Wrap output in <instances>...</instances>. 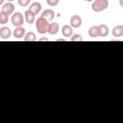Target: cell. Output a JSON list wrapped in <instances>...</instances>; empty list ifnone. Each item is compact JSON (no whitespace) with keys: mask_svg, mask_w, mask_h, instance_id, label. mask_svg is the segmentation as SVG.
<instances>
[{"mask_svg":"<svg viewBox=\"0 0 123 123\" xmlns=\"http://www.w3.org/2000/svg\"><path fill=\"white\" fill-rule=\"evenodd\" d=\"M85 1H86V2H93L94 0H85Z\"/></svg>","mask_w":123,"mask_h":123,"instance_id":"cb8c5ba5","label":"cell"},{"mask_svg":"<svg viewBox=\"0 0 123 123\" xmlns=\"http://www.w3.org/2000/svg\"><path fill=\"white\" fill-rule=\"evenodd\" d=\"M38 41H48V38H46V37H41V38L38 39Z\"/></svg>","mask_w":123,"mask_h":123,"instance_id":"44dd1931","label":"cell"},{"mask_svg":"<svg viewBox=\"0 0 123 123\" xmlns=\"http://www.w3.org/2000/svg\"><path fill=\"white\" fill-rule=\"evenodd\" d=\"M119 5L121 7H123V0H119Z\"/></svg>","mask_w":123,"mask_h":123,"instance_id":"7402d4cb","label":"cell"},{"mask_svg":"<svg viewBox=\"0 0 123 123\" xmlns=\"http://www.w3.org/2000/svg\"><path fill=\"white\" fill-rule=\"evenodd\" d=\"M17 3L21 7H27L31 3V0H17Z\"/></svg>","mask_w":123,"mask_h":123,"instance_id":"d6986e66","label":"cell"},{"mask_svg":"<svg viewBox=\"0 0 123 123\" xmlns=\"http://www.w3.org/2000/svg\"><path fill=\"white\" fill-rule=\"evenodd\" d=\"M71 41H84V38H83V37L81 36V35H78V34H76V35H73L72 37H71Z\"/></svg>","mask_w":123,"mask_h":123,"instance_id":"ac0fdd59","label":"cell"},{"mask_svg":"<svg viewBox=\"0 0 123 123\" xmlns=\"http://www.w3.org/2000/svg\"><path fill=\"white\" fill-rule=\"evenodd\" d=\"M9 21V15L3 12H0V24H6Z\"/></svg>","mask_w":123,"mask_h":123,"instance_id":"e0dca14e","label":"cell"},{"mask_svg":"<svg viewBox=\"0 0 123 123\" xmlns=\"http://www.w3.org/2000/svg\"><path fill=\"white\" fill-rule=\"evenodd\" d=\"M23 39H24V41H35V40H37V36H36L35 33L29 32L25 35Z\"/></svg>","mask_w":123,"mask_h":123,"instance_id":"2e32d148","label":"cell"},{"mask_svg":"<svg viewBox=\"0 0 123 123\" xmlns=\"http://www.w3.org/2000/svg\"><path fill=\"white\" fill-rule=\"evenodd\" d=\"M49 24L50 23H48V20L46 18H44L43 16H39L36 20V28H37V31L39 34H41V35L46 34L48 32Z\"/></svg>","mask_w":123,"mask_h":123,"instance_id":"6da1fadb","label":"cell"},{"mask_svg":"<svg viewBox=\"0 0 123 123\" xmlns=\"http://www.w3.org/2000/svg\"><path fill=\"white\" fill-rule=\"evenodd\" d=\"M3 3H4V0H0V5H1V6L3 5Z\"/></svg>","mask_w":123,"mask_h":123,"instance_id":"603a6c76","label":"cell"},{"mask_svg":"<svg viewBox=\"0 0 123 123\" xmlns=\"http://www.w3.org/2000/svg\"><path fill=\"white\" fill-rule=\"evenodd\" d=\"M24 17H25V20L28 24H33L36 21V14L34 12H32L30 10H27L25 12Z\"/></svg>","mask_w":123,"mask_h":123,"instance_id":"52a82bcc","label":"cell"},{"mask_svg":"<svg viewBox=\"0 0 123 123\" xmlns=\"http://www.w3.org/2000/svg\"><path fill=\"white\" fill-rule=\"evenodd\" d=\"M25 29L21 26V27H15V29H14V31H13V37H15V38H21V37H25Z\"/></svg>","mask_w":123,"mask_h":123,"instance_id":"9c48e42d","label":"cell"},{"mask_svg":"<svg viewBox=\"0 0 123 123\" xmlns=\"http://www.w3.org/2000/svg\"><path fill=\"white\" fill-rule=\"evenodd\" d=\"M41 16H43L44 18H46L48 21H51V20H53V18L55 16V12L53 10H51V9H47V10H45L42 12Z\"/></svg>","mask_w":123,"mask_h":123,"instance_id":"5bb4252c","label":"cell"},{"mask_svg":"<svg viewBox=\"0 0 123 123\" xmlns=\"http://www.w3.org/2000/svg\"><path fill=\"white\" fill-rule=\"evenodd\" d=\"M88 36L90 37H100V29L99 26H92L88 30Z\"/></svg>","mask_w":123,"mask_h":123,"instance_id":"7c38bea8","label":"cell"},{"mask_svg":"<svg viewBox=\"0 0 123 123\" xmlns=\"http://www.w3.org/2000/svg\"><path fill=\"white\" fill-rule=\"evenodd\" d=\"M1 12L7 13L8 15L13 14V12H14V5H13L12 2H7L6 4H3V5H2V7H1Z\"/></svg>","mask_w":123,"mask_h":123,"instance_id":"277c9868","label":"cell"},{"mask_svg":"<svg viewBox=\"0 0 123 123\" xmlns=\"http://www.w3.org/2000/svg\"><path fill=\"white\" fill-rule=\"evenodd\" d=\"M70 25H71L72 28H75V29L79 28L82 25V18H81V16L78 15V14L72 15L70 17Z\"/></svg>","mask_w":123,"mask_h":123,"instance_id":"5b68a950","label":"cell"},{"mask_svg":"<svg viewBox=\"0 0 123 123\" xmlns=\"http://www.w3.org/2000/svg\"><path fill=\"white\" fill-rule=\"evenodd\" d=\"M62 36L65 37H72L73 28L71 27V25H63L62 28Z\"/></svg>","mask_w":123,"mask_h":123,"instance_id":"ba28073f","label":"cell"},{"mask_svg":"<svg viewBox=\"0 0 123 123\" xmlns=\"http://www.w3.org/2000/svg\"><path fill=\"white\" fill-rule=\"evenodd\" d=\"M12 23L14 27H21L23 24H24V21H25V17L23 16V14L19 12H13V14L12 15Z\"/></svg>","mask_w":123,"mask_h":123,"instance_id":"3957f363","label":"cell"},{"mask_svg":"<svg viewBox=\"0 0 123 123\" xmlns=\"http://www.w3.org/2000/svg\"><path fill=\"white\" fill-rule=\"evenodd\" d=\"M99 29H100V37H107L109 35V27L105 24H101L99 25Z\"/></svg>","mask_w":123,"mask_h":123,"instance_id":"9a60e30c","label":"cell"},{"mask_svg":"<svg viewBox=\"0 0 123 123\" xmlns=\"http://www.w3.org/2000/svg\"><path fill=\"white\" fill-rule=\"evenodd\" d=\"M12 36V31L9 27H1L0 28V37L2 39H8Z\"/></svg>","mask_w":123,"mask_h":123,"instance_id":"8992f818","label":"cell"},{"mask_svg":"<svg viewBox=\"0 0 123 123\" xmlns=\"http://www.w3.org/2000/svg\"><path fill=\"white\" fill-rule=\"evenodd\" d=\"M8 2H12V1H14V0H7Z\"/></svg>","mask_w":123,"mask_h":123,"instance_id":"d4e9b609","label":"cell"},{"mask_svg":"<svg viewBox=\"0 0 123 123\" xmlns=\"http://www.w3.org/2000/svg\"><path fill=\"white\" fill-rule=\"evenodd\" d=\"M60 0H46V3L50 6V7H55L59 4Z\"/></svg>","mask_w":123,"mask_h":123,"instance_id":"ffe728a7","label":"cell"},{"mask_svg":"<svg viewBox=\"0 0 123 123\" xmlns=\"http://www.w3.org/2000/svg\"><path fill=\"white\" fill-rule=\"evenodd\" d=\"M112 36L114 37H123V25H116L112 29Z\"/></svg>","mask_w":123,"mask_h":123,"instance_id":"4fadbf2b","label":"cell"},{"mask_svg":"<svg viewBox=\"0 0 123 123\" xmlns=\"http://www.w3.org/2000/svg\"><path fill=\"white\" fill-rule=\"evenodd\" d=\"M59 29H60V26H59V23L57 22H52L49 24V28H48V34L50 35H56L58 32H59Z\"/></svg>","mask_w":123,"mask_h":123,"instance_id":"8fae6325","label":"cell"},{"mask_svg":"<svg viewBox=\"0 0 123 123\" xmlns=\"http://www.w3.org/2000/svg\"><path fill=\"white\" fill-rule=\"evenodd\" d=\"M109 0H94L91 5V9L95 12H100L108 9Z\"/></svg>","mask_w":123,"mask_h":123,"instance_id":"7a4b0ae2","label":"cell"},{"mask_svg":"<svg viewBox=\"0 0 123 123\" xmlns=\"http://www.w3.org/2000/svg\"><path fill=\"white\" fill-rule=\"evenodd\" d=\"M41 9H42V6H41V4L38 3V2H33V3L31 4V6H30V8H29V10H30L32 12H34L35 14H37L38 12H40Z\"/></svg>","mask_w":123,"mask_h":123,"instance_id":"30bf717a","label":"cell"}]
</instances>
